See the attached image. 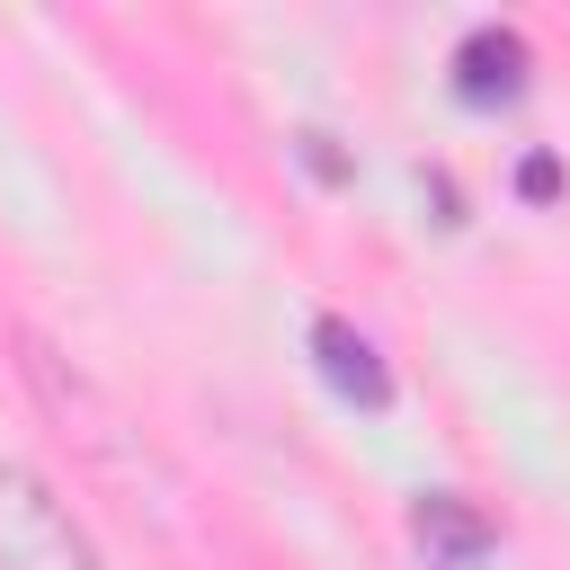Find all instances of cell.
<instances>
[{
  "instance_id": "cell-1",
  "label": "cell",
  "mask_w": 570,
  "mask_h": 570,
  "mask_svg": "<svg viewBox=\"0 0 570 570\" xmlns=\"http://www.w3.org/2000/svg\"><path fill=\"white\" fill-rule=\"evenodd\" d=\"M0 570H107L80 517L53 499V481H36L9 454H0Z\"/></svg>"
},
{
  "instance_id": "cell-2",
  "label": "cell",
  "mask_w": 570,
  "mask_h": 570,
  "mask_svg": "<svg viewBox=\"0 0 570 570\" xmlns=\"http://www.w3.org/2000/svg\"><path fill=\"white\" fill-rule=\"evenodd\" d=\"M410 534H419V552H428L436 570H481V561L499 552V525H490L472 499H454V490H428V499L410 508Z\"/></svg>"
},
{
  "instance_id": "cell-5",
  "label": "cell",
  "mask_w": 570,
  "mask_h": 570,
  "mask_svg": "<svg viewBox=\"0 0 570 570\" xmlns=\"http://www.w3.org/2000/svg\"><path fill=\"white\" fill-rule=\"evenodd\" d=\"M517 187H525V196H561V160H552V151H534V160L517 169Z\"/></svg>"
},
{
  "instance_id": "cell-3",
  "label": "cell",
  "mask_w": 570,
  "mask_h": 570,
  "mask_svg": "<svg viewBox=\"0 0 570 570\" xmlns=\"http://www.w3.org/2000/svg\"><path fill=\"white\" fill-rule=\"evenodd\" d=\"M312 356H321V374H330L356 410H383V401H392V374H383V356H374V338H365L356 321L321 312V321H312Z\"/></svg>"
},
{
  "instance_id": "cell-4",
  "label": "cell",
  "mask_w": 570,
  "mask_h": 570,
  "mask_svg": "<svg viewBox=\"0 0 570 570\" xmlns=\"http://www.w3.org/2000/svg\"><path fill=\"white\" fill-rule=\"evenodd\" d=\"M454 71H463V98H472V107L517 98V89H525V45H517L508 27H472L463 53H454Z\"/></svg>"
}]
</instances>
